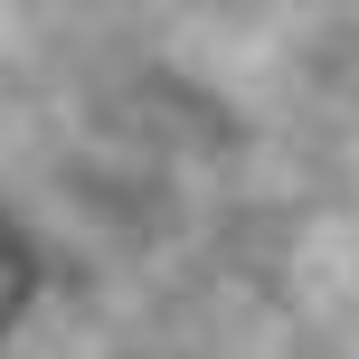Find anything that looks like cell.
<instances>
[{"label": "cell", "mask_w": 359, "mask_h": 359, "mask_svg": "<svg viewBox=\"0 0 359 359\" xmlns=\"http://www.w3.org/2000/svg\"><path fill=\"white\" fill-rule=\"evenodd\" d=\"M29 293H38V255H29V227H19V217L0 208V350H10V331H19V312H29Z\"/></svg>", "instance_id": "obj_1"}]
</instances>
